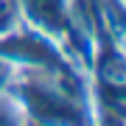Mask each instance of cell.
I'll return each instance as SVG.
<instances>
[{"instance_id":"obj_1","label":"cell","mask_w":126,"mask_h":126,"mask_svg":"<svg viewBox=\"0 0 126 126\" xmlns=\"http://www.w3.org/2000/svg\"><path fill=\"white\" fill-rule=\"evenodd\" d=\"M0 126H25L17 95L6 90H0Z\"/></svg>"}]
</instances>
